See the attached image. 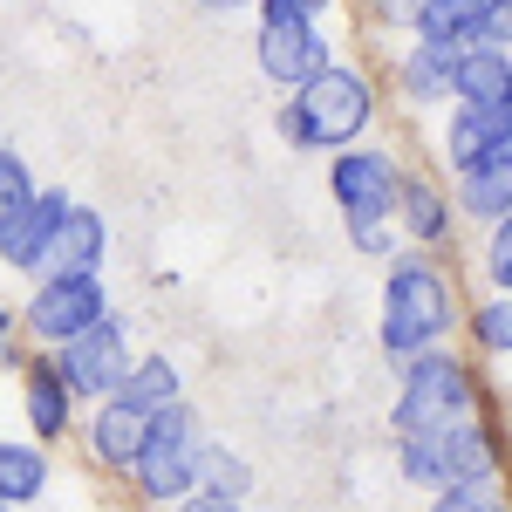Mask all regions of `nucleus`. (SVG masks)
<instances>
[{
	"label": "nucleus",
	"instance_id": "1",
	"mask_svg": "<svg viewBox=\"0 0 512 512\" xmlns=\"http://www.w3.org/2000/svg\"><path fill=\"white\" fill-rule=\"evenodd\" d=\"M451 280L437 267L431 253H396L390 260V280H383V355L390 362H417V355L444 349L451 335Z\"/></svg>",
	"mask_w": 512,
	"mask_h": 512
},
{
	"label": "nucleus",
	"instance_id": "2",
	"mask_svg": "<svg viewBox=\"0 0 512 512\" xmlns=\"http://www.w3.org/2000/svg\"><path fill=\"white\" fill-rule=\"evenodd\" d=\"M369 123H376L369 82L355 76L349 62H335V69H321V76L280 110V137H287L294 151H335V158H342Z\"/></svg>",
	"mask_w": 512,
	"mask_h": 512
},
{
	"label": "nucleus",
	"instance_id": "3",
	"mask_svg": "<svg viewBox=\"0 0 512 512\" xmlns=\"http://www.w3.org/2000/svg\"><path fill=\"white\" fill-rule=\"evenodd\" d=\"M396 465H403L410 485L465 492V485H485L499 472V437L485 431V417H465V424H444V431L396 437Z\"/></svg>",
	"mask_w": 512,
	"mask_h": 512
},
{
	"label": "nucleus",
	"instance_id": "4",
	"mask_svg": "<svg viewBox=\"0 0 512 512\" xmlns=\"http://www.w3.org/2000/svg\"><path fill=\"white\" fill-rule=\"evenodd\" d=\"M478 417V383H472V362H458L451 349H431L403 369V390L390 403V424L396 437H417V431H444V424H465Z\"/></svg>",
	"mask_w": 512,
	"mask_h": 512
},
{
	"label": "nucleus",
	"instance_id": "5",
	"mask_svg": "<svg viewBox=\"0 0 512 512\" xmlns=\"http://www.w3.org/2000/svg\"><path fill=\"white\" fill-rule=\"evenodd\" d=\"M205 431H198L192 403H178V410H164L158 424H151V444H144V458H137V492L151 499V506H185L192 492H205Z\"/></svg>",
	"mask_w": 512,
	"mask_h": 512
},
{
	"label": "nucleus",
	"instance_id": "6",
	"mask_svg": "<svg viewBox=\"0 0 512 512\" xmlns=\"http://www.w3.org/2000/svg\"><path fill=\"white\" fill-rule=\"evenodd\" d=\"M403 164L390 151H342L335 171H328V192L342 205V219H349V233H376V226H390L396 205H403Z\"/></svg>",
	"mask_w": 512,
	"mask_h": 512
},
{
	"label": "nucleus",
	"instance_id": "7",
	"mask_svg": "<svg viewBox=\"0 0 512 512\" xmlns=\"http://www.w3.org/2000/svg\"><path fill=\"white\" fill-rule=\"evenodd\" d=\"M103 315H110L103 280H96V274H76V280H41L35 301L21 308V328L35 335L41 349H69V342H76V335H89Z\"/></svg>",
	"mask_w": 512,
	"mask_h": 512
},
{
	"label": "nucleus",
	"instance_id": "8",
	"mask_svg": "<svg viewBox=\"0 0 512 512\" xmlns=\"http://www.w3.org/2000/svg\"><path fill=\"white\" fill-rule=\"evenodd\" d=\"M55 362H62V376H69V390H76V396H89V403H110V396L130 383V369H137L123 315H103L89 335H76L69 349H55Z\"/></svg>",
	"mask_w": 512,
	"mask_h": 512
},
{
	"label": "nucleus",
	"instance_id": "9",
	"mask_svg": "<svg viewBox=\"0 0 512 512\" xmlns=\"http://www.w3.org/2000/svg\"><path fill=\"white\" fill-rule=\"evenodd\" d=\"M253 62H260V76L280 82V89H308L321 69H335V48L321 28H267L260 21V35H253Z\"/></svg>",
	"mask_w": 512,
	"mask_h": 512
},
{
	"label": "nucleus",
	"instance_id": "10",
	"mask_svg": "<svg viewBox=\"0 0 512 512\" xmlns=\"http://www.w3.org/2000/svg\"><path fill=\"white\" fill-rule=\"evenodd\" d=\"M69 198L62 192H35L7 226H0V260L14 267V274H48V253H55V233L69 226Z\"/></svg>",
	"mask_w": 512,
	"mask_h": 512
},
{
	"label": "nucleus",
	"instance_id": "11",
	"mask_svg": "<svg viewBox=\"0 0 512 512\" xmlns=\"http://www.w3.org/2000/svg\"><path fill=\"white\" fill-rule=\"evenodd\" d=\"M512 151V103H499V110H485V103H458L451 117H444V164L465 178V171H478V164L506 158Z\"/></svg>",
	"mask_w": 512,
	"mask_h": 512
},
{
	"label": "nucleus",
	"instance_id": "12",
	"mask_svg": "<svg viewBox=\"0 0 512 512\" xmlns=\"http://www.w3.org/2000/svg\"><path fill=\"white\" fill-rule=\"evenodd\" d=\"M151 424L158 417H144L137 403H96V417H89V458L96 465H110V472H137V458H144V444H151Z\"/></svg>",
	"mask_w": 512,
	"mask_h": 512
},
{
	"label": "nucleus",
	"instance_id": "13",
	"mask_svg": "<svg viewBox=\"0 0 512 512\" xmlns=\"http://www.w3.org/2000/svg\"><path fill=\"white\" fill-rule=\"evenodd\" d=\"M21 403H28V431H35L41 444H55V437L69 431V417H76V390H69V376H62L55 355L28 362V390H21Z\"/></svg>",
	"mask_w": 512,
	"mask_h": 512
},
{
	"label": "nucleus",
	"instance_id": "14",
	"mask_svg": "<svg viewBox=\"0 0 512 512\" xmlns=\"http://www.w3.org/2000/svg\"><path fill=\"white\" fill-rule=\"evenodd\" d=\"M458 62H465V48H451V41H417L403 62H396V82H403V96L410 103H458Z\"/></svg>",
	"mask_w": 512,
	"mask_h": 512
},
{
	"label": "nucleus",
	"instance_id": "15",
	"mask_svg": "<svg viewBox=\"0 0 512 512\" xmlns=\"http://www.w3.org/2000/svg\"><path fill=\"white\" fill-rule=\"evenodd\" d=\"M103 246H110V226H103V212L76 205V212H69V226L55 233V253H48V274H41V280H76V274H96Z\"/></svg>",
	"mask_w": 512,
	"mask_h": 512
},
{
	"label": "nucleus",
	"instance_id": "16",
	"mask_svg": "<svg viewBox=\"0 0 512 512\" xmlns=\"http://www.w3.org/2000/svg\"><path fill=\"white\" fill-rule=\"evenodd\" d=\"M458 103H485V110L512 103V48H465V62H458Z\"/></svg>",
	"mask_w": 512,
	"mask_h": 512
},
{
	"label": "nucleus",
	"instance_id": "17",
	"mask_svg": "<svg viewBox=\"0 0 512 512\" xmlns=\"http://www.w3.org/2000/svg\"><path fill=\"white\" fill-rule=\"evenodd\" d=\"M458 205H465L472 219H485V226L512 219V151L492 158V164H478V171H465V178H458Z\"/></svg>",
	"mask_w": 512,
	"mask_h": 512
},
{
	"label": "nucleus",
	"instance_id": "18",
	"mask_svg": "<svg viewBox=\"0 0 512 512\" xmlns=\"http://www.w3.org/2000/svg\"><path fill=\"white\" fill-rule=\"evenodd\" d=\"M117 396H123V403H137L144 417H164V410L185 403V383H178L171 355H137V369H130V383H123Z\"/></svg>",
	"mask_w": 512,
	"mask_h": 512
},
{
	"label": "nucleus",
	"instance_id": "19",
	"mask_svg": "<svg viewBox=\"0 0 512 512\" xmlns=\"http://www.w3.org/2000/svg\"><path fill=\"white\" fill-rule=\"evenodd\" d=\"M41 492H48V458H41V444H7L0 437V506H35Z\"/></svg>",
	"mask_w": 512,
	"mask_h": 512
},
{
	"label": "nucleus",
	"instance_id": "20",
	"mask_svg": "<svg viewBox=\"0 0 512 512\" xmlns=\"http://www.w3.org/2000/svg\"><path fill=\"white\" fill-rule=\"evenodd\" d=\"M396 226L410 239H424V246L451 239V198L437 192L431 178H410V185H403V205H396Z\"/></svg>",
	"mask_w": 512,
	"mask_h": 512
},
{
	"label": "nucleus",
	"instance_id": "21",
	"mask_svg": "<svg viewBox=\"0 0 512 512\" xmlns=\"http://www.w3.org/2000/svg\"><path fill=\"white\" fill-rule=\"evenodd\" d=\"M492 0H424V21H417V41H451V48H472L478 21H485Z\"/></svg>",
	"mask_w": 512,
	"mask_h": 512
},
{
	"label": "nucleus",
	"instance_id": "22",
	"mask_svg": "<svg viewBox=\"0 0 512 512\" xmlns=\"http://www.w3.org/2000/svg\"><path fill=\"white\" fill-rule=\"evenodd\" d=\"M472 342L485 355H512V294H492L472 315Z\"/></svg>",
	"mask_w": 512,
	"mask_h": 512
},
{
	"label": "nucleus",
	"instance_id": "23",
	"mask_svg": "<svg viewBox=\"0 0 512 512\" xmlns=\"http://www.w3.org/2000/svg\"><path fill=\"white\" fill-rule=\"evenodd\" d=\"M205 492H219V499H246V492H253L246 458H233L226 444H212V451H205Z\"/></svg>",
	"mask_w": 512,
	"mask_h": 512
},
{
	"label": "nucleus",
	"instance_id": "24",
	"mask_svg": "<svg viewBox=\"0 0 512 512\" xmlns=\"http://www.w3.org/2000/svg\"><path fill=\"white\" fill-rule=\"evenodd\" d=\"M28 198H35V171H28L21 151H7V144H0V226H7Z\"/></svg>",
	"mask_w": 512,
	"mask_h": 512
},
{
	"label": "nucleus",
	"instance_id": "25",
	"mask_svg": "<svg viewBox=\"0 0 512 512\" xmlns=\"http://www.w3.org/2000/svg\"><path fill=\"white\" fill-rule=\"evenodd\" d=\"M253 7H260L267 28H321V14H328L335 0H253Z\"/></svg>",
	"mask_w": 512,
	"mask_h": 512
},
{
	"label": "nucleus",
	"instance_id": "26",
	"mask_svg": "<svg viewBox=\"0 0 512 512\" xmlns=\"http://www.w3.org/2000/svg\"><path fill=\"white\" fill-rule=\"evenodd\" d=\"M485 280H492L499 294H512V219H499L492 239H485Z\"/></svg>",
	"mask_w": 512,
	"mask_h": 512
},
{
	"label": "nucleus",
	"instance_id": "27",
	"mask_svg": "<svg viewBox=\"0 0 512 512\" xmlns=\"http://www.w3.org/2000/svg\"><path fill=\"white\" fill-rule=\"evenodd\" d=\"M472 48H512V0H492V7H485Z\"/></svg>",
	"mask_w": 512,
	"mask_h": 512
},
{
	"label": "nucleus",
	"instance_id": "28",
	"mask_svg": "<svg viewBox=\"0 0 512 512\" xmlns=\"http://www.w3.org/2000/svg\"><path fill=\"white\" fill-rule=\"evenodd\" d=\"M424 512H492V492H485V485H465V492H437Z\"/></svg>",
	"mask_w": 512,
	"mask_h": 512
},
{
	"label": "nucleus",
	"instance_id": "29",
	"mask_svg": "<svg viewBox=\"0 0 512 512\" xmlns=\"http://www.w3.org/2000/svg\"><path fill=\"white\" fill-rule=\"evenodd\" d=\"M369 14L390 21V28H417L424 21V0H369Z\"/></svg>",
	"mask_w": 512,
	"mask_h": 512
},
{
	"label": "nucleus",
	"instance_id": "30",
	"mask_svg": "<svg viewBox=\"0 0 512 512\" xmlns=\"http://www.w3.org/2000/svg\"><path fill=\"white\" fill-rule=\"evenodd\" d=\"M178 512H239V499H219V492H192Z\"/></svg>",
	"mask_w": 512,
	"mask_h": 512
},
{
	"label": "nucleus",
	"instance_id": "31",
	"mask_svg": "<svg viewBox=\"0 0 512 512\" xmlns=\"http://www.w3.org/2000/svg\"><path fill=\"white\" fill-rule=\"evenodd\" d=\"M14 328H21V315H14V308L0 301V355H7V342H14Z\"/></svg>",
	"mask_w": 512,
	"mask_h": 512
},
{
	"label": "nucleus",
	"instance_id": "32",
	"mask_svg": "<svg viewBox=\"0 0 512 512\" xmlns=\"http://www.w3.org/2000/svg\"><path fill=\"white\" fill-rule=\"evenodd\" d=\"M192 7H205V14H239L246 0H192Z\"/></svg>",
	"mask_w": 512,
	"mask_h": 512
},
{
	"label": "nucleus",
	"instance_id": "33",
	"mask_svg": "<svg viewBox=\"0 0 512 512\" xmlns=\"http://www.w3.org/2000/svg\"><path fill=\"white\" fill-rule=\"evenodd\" d=\"M492 512H512V506H492Z\"/></svg>",
	"mask_w": 512,
	"mask_h": 512
}]
</instances>
